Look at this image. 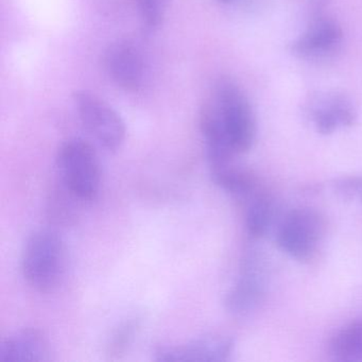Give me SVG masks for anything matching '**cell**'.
<instances>
[{
    "label": "cell",
    "instance_id": "cell-10",
    "mask_svg": "<svg viewBox=\"0 0 362 362\" xmlns=\"http://www.w3.org/2000/svg\"><path fill=\"white\" fill-rule=\"evenodd\" d=\"M310 113L317 132L325 135L334 132L338 127L353 126L356 120L353 105L342 95L317 97Z\"/></svg>",
    "mask_w": 362,
    "mask_h": 362
},
{
    "label": "cell",
    "instance_id": "cell-5",
    "mask_svg": "<svg viewBox=\"0 0 362 362\" xmlns=\"http://www.w3.org/2000/svg\"><path fill=\"white\" fill-rule=\"evenodd\" d=\"M326 222L317 211L309 209L291 211L281 223L277 243L284 252L298 260L315 257L324 238Z\"/></svg>",
    "mask_w": 362,
    "mask_h": 362
},
{
    "label": "cell",
    "instance_id": "cell-12",
    "mask_svg": "<svg viewBox=\"0 0 362 362\" xmlns=\"http://www.w3.org/2000/svg\"><path fill=\"white\" fill-rule=\"evenodd\" d=\"M211 179L218 187L236 197H249L256 188V177L251 171L232 162L211 165Z\"/></svg>",
    "mask_w": 362,
    "mask_h": 362
},
{
    "label": "cell",
    "instance_id": "cell-7",
    "mask_svg": "<svg viewBox=\"0 0 362 362\" xmlns=\"http://www.w3.org/2000/svg\"><path fill=\"white\" fill-rule=\"evenodd\" d=\"M234 351V342L222 334H207L175 346L156 351L158 361H226Z\"/></svg>",
    "mask_w": 362,
    "mask_h": 362
},
{
    "label": "cell",
    "instance_id": "cell-11",
    "mask_svg": "<svg viewBox=\"0 0 362 362\" xmlns=\"http://www.w3.org/2000/svg\"><path fill=\"white\" fill-rule=\"evenodd\" d=\"M264 296L259 277L251 268H245L239 281L226 296V309L232 315H245L256 309Z\"/></svg>",
    "mask_w": 362,
    "mask_h": 362
},
{
    "label": "cell",
    "instance_id": "cell-6",
    "mask_svg": "<svg viewBox=\"0 0 362 362\" xmlns=\"http://www.w3.org/2000/svg\"><path fill=\"white\" fill-rule=\"evenodd\" d=\"M105 67L112 81L127 92H137L145 81V59L131 42L118 41L110 45L105 54Z\"/></svg>",
    "mask_w": 362,
    "mask_h": 362
},
{
    "label": "cell",
    "instance_id": "cell-17",
    "mask_svg": "<svg viewBox=\"0 0 362 362\" xmlns=\"http://www.w3.org/2000/svg\"><path fill=\"white\" fill-rule=\"evenodd\" d=\"M334 187L344 198L362 202V177H343L337 181Z\"/></svg>",
    "mask_w": 362,
    "mask_h": 362
},
{
    "label": "cell",
    "instance_id": "cell-9",
    "mask_svg": "<svg viewBox=\"0 0 362 362\" xmlns=\"http://www.w3.org/2000/svg\"><path fill=\"white\" fill-rule=\"evenodd\" d=\"M50 343L43 330L26 327L12 332L0 343V361H46Z\"/></svg>",
    "mask_w": 362,
    "mask_h": 362
},
{
    "label": "cell",
    "instance_id": "cell-14",
    "mask_svg": "<svg viewBox=\"0 0 362 362\" xmlns=\"http://www.w3.org/2000/svg\"><path fill=\"white\" fill-rule=\"evenodd\" d=\"M273 209L271 201L266 197L257 196L253 199L247 211L245 224L249 234L254 238H260L266 234L272 221Z\"/></svg>",
    "mask_w": 362,
    "mask_h": 362
},
{
    "label": "cell",
    "instance_id": "cell-13",
    "mask_svg": "<svg viewBox=\"0 0 362 362\" xmlns=\"http://www.w3.org/2000/svg\"><path fill=\"white\" fill-rule=\"evenodd\" d=\"M330 351L341 361H362V322L343 328L332 339Z\"/></svg>",
    "mask_w": 362,
    "mask_h": 362
},
{
    "label": "cell",
    "instance_id": "cell-19",
    "mask_svg": "<svg viewBox=\"0 0 362 362\" xmlns=\"http://www.w3.org/2000/svg\"><path fill=\"white\" fill-rule=\"evenodd\" d=\"M221 1H223V3H228L230 0H221Z\"/></svg>",
    "mask_w": 362,
    "mask_h": 362
},
{
    "label": "cell",
    "instance_id": "cell-15",
    "mask_svg": "<svg viewBox=\"0 0 362 362\" xmlns=\"http://www.w3.org/2000/svg\"><path fill=\"white\" fill-rule=\"evenodd\" d=\"M144 25L149 30L160 28L165 18L167 9V0H133Z\"/></svg>",
    "mask_w": 362,
    "mask_h": 362
},
{
    "label": "cell",
    "instance_id": "cell-8",
    "mask_svg": "<svg viewBox=\"0 0 362 362\" xmlns=\"http://www.w3.org/2000/svg\"><path fill=\"white\" fill-rule=\"evenodd\" d=\"M342 42V29L327 16H317L294 42L293 52L303 59H323L336 52Z\"/></svg>",
    "mask_w": 362,
    "mask_h": 362
},
{
    "label": "cell",
    "instance_id": "cell-3",
    "mask_svg": "<svg viewBox=\"0 0 362 362\" xmlns=\"http://www.w3.org/2000/svg\"><path fill=\"white\" fill-rule=\"evenodd\" d=\"M57 169L66 194L81 203L96 200L101 188L99 156L92 144L71 139L57 153Z\"/></svg>",
    "mask_w": 362,
    "mask_h": 362
},
{
    "label": "cell",
    "instance_id": "cell-2",
    "mask_svg": "<svg viewBox=\"0 0 362 362\" xmlns=\"http://www.w3.org/2000/svg\"><path fill=\"white\" fill-rule=\"evenodd\" d=\"M67 260L64 241L57 233L35 230L27 239L23 250V276L35 291L50 293L62 285Z\"/></svg>",
    "mask_w": 362,
    "mask_h": 362
},
{
    "label": "cell",
    "instance_id": "cell-1",
    "mask_svg": "<svg viewBox=\"0 0 362 362\" xmlns=\"http://www.w3.org/2000/svg\"><path fill=\"white\" fill-rule=\"evenodd\" d=\"M200 130L211 165L230 162L251 149L256 122L247 96L235 82L221 79L200 112Z\"/></svg>",
    "mask_w": 362,
    "mask_h": 362
},
{
    "label": "cell",
    "instance_id": "cell-18",
    "mask_svg": "<svg viewBox=\"0 0 362 362\" xmlns=\"http://www.w3.org/2000/svg\"><path fill=\"white\" fill-rule=\"evenodd\" d=\"M329 0H305V3L308 7L313 8V10L317 11L321 10L322 8L325 7L327 5Z\"/></svg>",
    "mask_w": 362,
    "mask_h": 362
},
{
    "label": "cell",
    "instance_id": "cell-4",
    "mask_svg": "<svg viewBox=\"0 0 362 362\" xmlns=\"http://www.w3.org/2000/svg\"><path fill=\"white\" fill-rule=\"evenodd\" d=\"M74 103L88 134L107 151H116L126 139V124L122 116L107 101L90 90H76Z\"/></svg>",
    "mask_w": 362,
    "mask_h": 362
},
{
    "label": "cell",
    "instance_id": "cell-16",
    "mask_svg": "<svg viewBox=\"0 0 362 362\" xmlns=\"http://www.w3.org/2000/svg\"><path fill=\"white\" fill-rule=\"evenodd\" d=\"M139 329L137 320L131 319L120 324L119 327L112 334L109 343V354L112 356H119L128 349L132 344L135 336Z\"/></svg>",
    "mask_w": 362,
    "mask_h": 362
}]
</instances>
